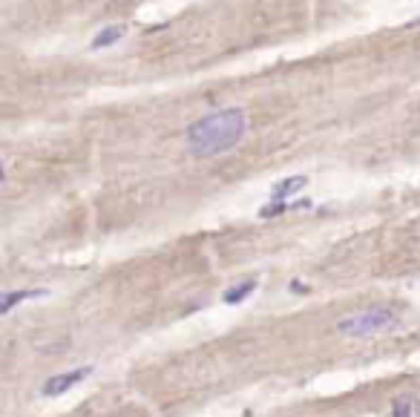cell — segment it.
<instances>
[{
    "instance_id": "7",
    "label": "cell",
    "mask_w": 420,
    "mask_h": 417,
    "mask_svg": "<svg viewBox=\"0 0 420 417\" xmlns=\"http://www.w3.org/2000/svg\"><path fill=\"white\" fill-rule=\"evenodd\" d=\"M392 417H420V403L414 397H400L392 406Z\"/></svg>"
},
{
    "instance_id": "4",
    "label": "cell",
    "mask_w": 420,
    "mask_h": 417,
    "mask_svg": "<svg viewBox=\"0 0 420 417\" xmlns=\"http://www.w3.org/2000/svg\"><path fill=\"white\" fill-rule=\"evenodd\" d=\"M121 37H124V26H104L98 35H95L92 37V49H107V46H112V44H116V41H121Z\"/></svg>"
},
{
    "instance_id": "5",
    "label": "cell",
    "mask_w": 420,
    "mask_h": 417,
    "mask_svg": "<svg viewBox=\"0 0 420 417\" xmlns=\"http://www.w3.org/2000/svg\"><path fill=\"white\" fill-rule=\"evenodd\" d=\"M256 291V279H245V282H239V285H234V288H227L225 291V302L227 305H236V302H242L245 296H251Z\"/></svg>"
},
{
    "instance_id": "1",
    "label": "cell",
    "mask_w": 420,
    "mask_h": 417,
    "mask_svg": "<svg viewBox=\"0 0 420 417\" xmlns=\"http://www.w3.org/2000/svg\"><path fill=\"white\" fill-rule=\"evenodd\" d=\"M247 132V112L242 107H225L196 118L184 130V147L193 159H216L239 147Z\"/></svg>"
},
{
    "instance_id": "3",
    "label": "cell",
    "mask_w": 420,
    "mask_h": 417,
    "mask_svg": "<svg viewBox=\"0 0 420 417\" xmlns=\"http://www.w3.org/2000/svg\"><path fill=\"white\" fill-rule=\"evenodd\" d=\"M89 374H92V366H81V369H75V371L55 374V377H49V380L44 383V394H46V397H58V394L69 391L72 386H78L81 380H87Z\"/></svg>"
},
{
    "instance_id": "8",
    "label": "cell",
    "mask_w": 420,
    "mask_h": 417,
    "mask_svg": "<svg viewBox=\"0 0 420 417\" xmlns=\"http://www.w3.org/2000/svg\"><path fill=\"white\" fill-rule=\"evenodd\" d=\"M46 291H12V294H6V299H3V314H9L17 302H24V299H35V296H44Z\"/></svg>"
},
{
    "instance_id": "2",
    "label": "cell",
    "mask_w": 420,
    "mask_h": 417,
    "mask_svg": "<svg viewBox=\"0 0 420 417\" xmlns=\"http://www.w3.org/2000/svg\"><path fill=\"white\" fill-rule=\"evenodd\" d=\"M400 326V319L392 308L386 305H374V308H366V311H360V314H351L346 319H340L337 322V331L340 334H346V337H374V334H383V331H392Z\"/></svg>"
},
{
    "instance_id": "6",
    "label": "cell",
    "mask_w": 420,
    "mask_h": 417,
    "mask_svg": "<svg viewBox=\"0 0 420 417\" xmlns=\"http://www.w3.org/2000/svg\"><path fill=\"white\" fill-rule=\"evenodd\" d=\"M305 187V176H291V179H285V181H279L277 187H274V202H285L291 193H297V190H302Z\"/></svg>"
}]
</instances>
